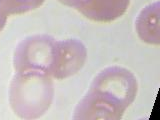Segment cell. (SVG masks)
I'll list each match as a JSON object with an SVG mask.
<instances>
[{
	"label": "cell",
	"instance_id": "obj_1",
	"mask_svg": "<svg viewBox=\"0 0 160 120\" xmlns=\"http://www.w3.org/2000/svg\"><path fill=\"white\" fill-rule=\"evenodd\" d=\"M138 81L130 70L109 66L101 70L74 109L73 119L117 120L136 98Z\"/></svg>",
	"mask_w": 160,
	"mask_h": 120
},
{
	"label": "cell",
	"instance_id": "obj_2",
	"mask_svg": "<svg viewBox=\"0 0 160 120\" xmlns=\"http://www.w3.org/2000/svg\"><path fill=\"white\" fill-rule=\"evenodd\" d=\"M54 81L40 71L15 72L10 82L8 100L14 114L21 119L42 117L54 99Z\"/></svg>",
	"mask_w": 160,
	"mask_h": 120
},
{
	"label": "cell",
	"instance_id": "obj_3",
	"mask_svg": "<svg viewBox=\"0 0 160 120\" xmlns=\"http://www.w3.org/2000/svg\"><path fill=\"white\" fill-rule=\"evenodd\" d=\"M56 39L47 34L31 35L22 39L13 52L15 72L40 71L49 75Z\"/></svg>",
	"mask_w": 160,
	"mask_h": 120
},
{
	"label": "cell",
	"instance_id": "obj_4",
	"mask_svg": "<svg viewBox=\"0 0 160 120\" xmlns=\"http://www.w3.org/2000/svg\"><path fill=\"white\" fill-rule=\"evenodd\" d=\"M86 60L87 48L81 40L76 38L56 40L49 75L57 80L69 78L83 68Z\"/></svg>",
	"mask_w": 160,
	"mask_h": 120
},
{
	"label": "cell",
	"instance_id": "obj_5",
	"mask_svg": "<svg viewBox=\"0 0 160 120\" xmlns=\"http://www.w3.org/2000/svg\"><path fill=\"white\" fill-rule=\"evenodd\" d=\"M131 0H85L76 8L83 16L94 22L109 23L127 11Z\"/></svg>",
	"mask_w": 160,
	"mask_h": 120
},
{
	"label": "cell",
	"instance_id": "obj_6",
	"mask_svg": "<svg viewBox=\"0 0 160 120\" xmlns=\"http://www.w3.org/2000/svg\"><path fill=\"white\" fill-rule=\"evenodd\" d=\"M139 39L150 45L160 44V4L159 1L146 5L135 20Z\"/></svg>",
	"mask_w": 160,
	"mask_h": 120
},
{
	"label": "cell",
	"instance_id": "obj_7",
	"mask_svg": "<svg viewBox=\"0 0 160 120\" xmlns=\"http://www.w3.org/2000/svg\"><path fill=\"white\" fill-rule=\"evenodd\" d=\"M45 0H1L3 7L10 15H19L37 9Z\"/></svg>",
	"mask_w": 160,
	"mask_h": 120
},
{
	"label": "cell",
	"instance_id": "obj_8",
	"mask_svg": "<svg viewBox=\"0 0 160 120\" xmlns=\"http://www.w3.org/2000/svg\"><path fill=\"white\" fill-rule=\"evenodd\" d=\"M9 14L7 13V11L5 10V8L3 7V5L1 3V0H0V32L2 31L3 28L5 27L7 22Z\"/></svg>",
	"mask_w": 160,
	"mask_h": 120
},
{
	"label": "cell",
	"instance_id": "obj_9",
	"mask_svg": "<svg viewBox=\"0 0 160 120\" xmlns=\"http://www.w3.org/2000/svg\"><path fill=\"white\" fill-rule=\"evenodd\" d=\"M58 1L61 4L65 5V6L72 7V8L76 9L80 4L85 1V0H58Z\"/></svg>",
	"mask_w": 160,
	"mask_h": 120
}]
</instances>
